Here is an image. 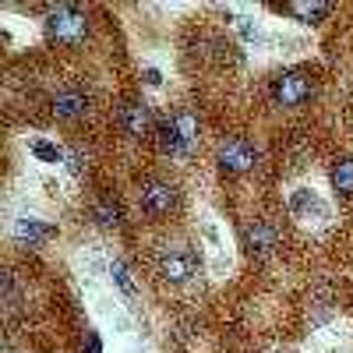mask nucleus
<instances>
[{
    "instance_id": "obj_12",
    "label": "nucleus",
    "mask_w": 353,
    "mask_h": 353,
    "mask_svg": "<svg viewBox=\"0 0 353 353\" xmlns=\"http://www.w3.org/2000/svg\"><path fill=\"white\" fill-rule=\"evenodd\" d=\"M293 212H301V216H307V212H318V216H325V205H321L311 191H297V194H293Z\"/></svg>"
},
{
    "instance_id": "obj_5",
    "label": "nucleus",
    "mask_w": 353,
    "mask_h": 353,
    "mask_svg": "<svg viewBox=\"0 0 353 353\" xmlns=\"http://www.w3.org/2000/svg\"><path fill=\"white\" fill-rule=\"evenodd\" d=\"M138 198H141V212L149 216H170L176 209V188L166 181H145Z\"/></svg>"
},
{
    "instance_id": "obj_16",
    "label": "nucleus",
    "mask_w": 353,
    "mask_h": 353,
    "mask_svg": "<svg viewBox=\"0 0 353 353\" xmlns=\"http://www.w3.org/2000/svg\"><path fill=\"white\" fill-rule=\"evenodd\" d=\"M145 81H149V85H159V71L149 68V71H145Z\"/></svg>"
},
{
    "instance_id": "obj_11",
    "label": "nucleus",
    "mask_w": 353,
    "mask_h": 353,
    "mask_svg": "<svg viewBox=\"0 0 353 353\" xmlns=\"http://www.w3.org/2000/svg\"><path fill=\"white\" fill-rule=\"evenodd\" d=\"M332 188L339 194H353V159H339L332 166Z\"/></svg>"
},
{
    "instance_id": "obj_3",
    "label": "nucleus",
    "mask_w": 353,
    "mask_h": 353,
    "mask_svg": "<svg viewBox=\"0 0 353 353\" xmlns=\"http://www.w3.org/2000/svg\"><path fill=\"white\" fill-rule=\"evenodd\" d=\"M201 272V261L191 248H166L159 254V276L166 283H191Z\"/></svg>"
},
{
    "instance_id": "obj_4",
    "label": "nucleus",
    "mask_w": 353,
    "mask_h": 353,
    "mask_svg": "<svg viewBox=\"0 0 353 353\" xmlns=\"http://www.w3.org/2000/svg\"><path fill=\"white\" fill-rule=\"evenodd\" d=\"M311 92H314V81L304 71H283L272 81V99L279 106H301L304 99H311Z\"/></svg>"
},
{
    "instance_id": "obj_1",
    "label": "nucleus",
    "mask_w": 353,
    "mask_h": 353,
    "mask_svg": "<svg viewBox=\"0 0 353 353\" xmlns=\"http://www.w3.org/2000/svg\"><path fill=\"white\" fill-rule=\"evenodd\" d=\"M46 36L61 46H78L88 36V14L78 11L74 4H61L46 14Z\"/></svg>"
},
{
    "instance_id": "obj_15",
    "label": "nucleus",
    "mask_w": 353,
    "mask_h": 353,
    "mask_svg": "<svg viewBox=\"0 0 353 353\" xmlns=\"http://www.w3.org/2000/svg\"><path fill=\"white\" fill-rule=\"evenodd\" d=\"M113 276H117V283H121V290L124 293H131L134 286H131V279H128V269H124V265H113Z\"/></svg>"
},
{
    "instance_id": "obj_10",
    "label": "nucleus",
    "mask_w": 353,
    "mask_h": 353,
    "mask_svg": "<svg viewBox=\"0 0 353 353\" xmlns=\"http://www.w3.org/2000/svg\"><path fill=\"white\" fill-rule=\"evenodd\" d=\"M279 11L301 18V21H321L332 14V4L329 0H286V4H279Z\"/></svg>"
},
{
    "instance_id": "obj_6",
    "label": "nucleus",
    "mask_w": 353,
    "mask_h": 353,
    "mask_svg": "<svg viewBox=\"0 0 353 353\" xmlns=\"http://www.w3.org/2000/svg\"><path fill=\"white\" fill-rule=\"evenodd\" d=\"M241 237H244V248H248L251 258H265V254H272L279 248V230L272 223H265V219L248 223Z\"/></svg>"
},
{
    "instance_id": "obj_14",
    "label": "nucleus",
    "mask_w": 353,
    "mask_h": 353,
    "mask_svg": "<svg viewBox=\"0 0 353 353\" xmlns=\"http://www.w3.org/2000/svg\"><path fill=\"white\" fill-rule=\"evenodd\" d=\"M36 156H43V159H50V163H57L64 152L61 149H53V145H46V141H36Z\"/></svg>"
},
{
    "instance_id": "obj_8",
    "label": "nucleus",
    "mask_w": 353,
    "mask_h": 353,
    "mask_svg": "<svg viewBox=\"0 0 353 353\" xmlns=\"http://www.w3.org/2000/svg\"><path fill=\"white\" fill-rule=\"evenodd\" d=\"M117 124H121V131L128 138H149L152 131V110L145 106V103H124L121 113H117Z\"/></svg>"
},
{
    "instance_id": "obj_2",
    "label": "nucleus",
    "mask_w": 353,
    "mask_h": 353,
    "mask_svg": "<svg viewBox=\"0 0 353 353\" xmlns=\"http://www.w3.org/2000/svg\"><path fill=\"white\" fill-rule=\"evenodd\" d=\"M194 141H198V117L188 113V110H176L163 124V131H159V145H163V152H170V156L191 152Z\"/></svg>"
},
{
    "instance_id": "obj_7",
    "label": "nucleus",
    "mask_w": 353,
    "mask_h": 353,
    "mask_svg": "<svg viewBox=\"0 0 353 353\" xmlns=\"http://www.w3.org/2000/svg\"><path fill=\"white\" fill-rule=\"evenodd\" d=\"M254 163H258V152L251 149L244 138H226V141L219 145V166H223L226 173H244V170H251Z\"/></svg>"
},
{
    "instance_id": "obj_13",
    "label": "nucleus",
    "mask_w": 353,
    "mask_h": 353,
    "mask_svg": "<svg viewBox=\"0 0 353 353\" xmlns=\"http://www.w3.org/2000/svg\"><path fill=\"white\" fill-rule=\"evenodd\" d=\"M92 219L99 226H117V223H121V209H117L113 201H96L92 205Z\"/></svg>"
},
{
    "instance_id": "obj_9",
    "label": "nucleus",
    "mask_w": 353,
    "mask_h": 353,
    "mask_svg": "<svg viewBox=\"0 0 353 353\" xmlns=\"http://www.w3.org/2000/svg\"><path fill=\"white\" fill-rule=\"evenodd\" d=\"M53 113L61 117V121H78V117L88 113V96L78 92V88H64V92H57V99H53Z\"/></svg>"
}]
</instances>
